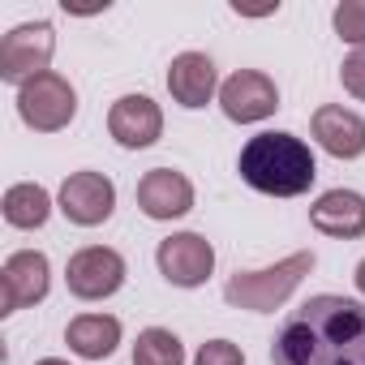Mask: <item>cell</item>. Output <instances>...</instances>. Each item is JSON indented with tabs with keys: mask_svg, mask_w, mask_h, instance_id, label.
Wrapping results in <instances>:
<instances>
[{
	"mask_svg": "<svg viewBox=\"0 0 365 365\" xmlns=\"http://www.w3.org/2000/svg\"><path fill=\"white\" fill-rule=\"evenodd\" d=\"M275 365H365V305L318 292L292 309L271 339Z\"/></svg>",
	"mask_w": 365,
	"mask_h": 365,
	"instance_id": "cell-1",
	"label": "cell"
},
{
	"mask_svg": "<svg viewBox=\"0 0 365 365\" xmlns=\"http://www.w3.org/2000/svg\"><path fill=\"white\" fill-rule=\"evenodd\" d=\"M314 271V250H297L288 258H279L275 267H262V271H237L228 284H224V301L237 305V309H250V314H275L297 288L301 279Z\"/></svg>",
	"mask_w": 365,
	"mask_h": 365,
	"instance_id": "cell-3",
	"label": "cell"
},
{
	"mask_svg": "<svg viewBox=\"0 0 365 365\" xmlns=\"http://www.w3.org/2000/svg\"><path fill=\"white\" fill-rule=\"evenodd\" d=\"M133 365H185V344L163 327H146L133 344Z\"/></svg>",
	"mask_w": 365,
	"mask_h": 365,
	"instance_id": "cell-18",
	"label": "cell"
},
{
	"mask_svg": "<svg viewBox=\"0 0 365 365\" xmlns=\"http://www.w3.org/2000/svg\"><path fill=\"white\" fill-rule=\"evenodd\" d=\"M52 288V262L39 250H18L0 267V314H18L26 305H39Z\"/></svg>",
	"mask_w": 365,
	"mask_h": 365,
	"instance_id": "cell-8",
	"label": "cell"
},
{
	"mask_svg": "<svg viewBox=\"0 0 365 365\" xmlns=\"http://www.w3.org/2000/svg\"><path fill=\"white\" fill-rule=\"evenodd\" d=\"M108 133L125 150H146L163 133V112L150 95H120L108 112Z\"/></svg>",
	"mask_w": 365,
	"mask_h": 365,
	"instance_id": "cell-12",
	"label": "cell"
},
{
	"mask_svg": "<svg viewBox=\"0 0 365 365\" xmlns=\"http://www.w3.org/2000/svg\"><path fill=\"white\" fill-rule=\"evenodd\" d=\"M65 344L82 361H103L120 344V318H112V314H78L65 327Z\"/></svg>",
	"mask_w": 365,
	"mask_h": 365,
	"instance_id": "cell-16",
	"label": "cell"
},
{
	"mask_svg": "<svg viewBox=\"0 0 365 365\" xmlns=\"http://www.w3.org/2000/svg\"><path fill=\"white\" fill-rule=\"evenodd\" d=\"M35 365H69V361H61V356H43V361H35Z\"/></svg>",
	"mask_w": 365,
	"mask_h": 365,
	"instance_id": "cell-23",
	"label": "cell"
},
{
	"mask_svg": "<svg viewBox=\"0 0 365 365\" xmlns=\"http://www.w3.org/2000/svg\"><path fill=\"white\" fill-rule=\"evenodd\" d=\"M0 211H5V224L9 228H43L48 215H52V194L43 185H35V180H18V185L5 190V202H0Z\"/></svg>",
	"mask_w": 365,
	"mask_h": 365,
	"instance_id": "cell-17",
	"label": "cell"
},
{
	"mask_svg": "<svg viewBox=\"0 0 365 365\" xmlns=\"http://www.w3.org/2000/svg\"><path fill=\"white\" fill-rule=\"evenodd\" d=\"M168 91L180 108H207L215 95H220V73H215V61L207 52H180L172 65H168Z\"/></svg>",
	"mask_w": 365,
	"mask_h": 365,
	"instance_id": "cell-13",
	"label": "cell"
},
{
	"mask_svg": "<svg viewBox=\"0 0 365 365\" xmlns=\"http://www.w3.org/2000/svg\"><path fill=\"white\" fill-rule=\"evenodd\" d=\"M356 292H361V297H365V258H361V262H356Z\"/></svg>",
	"mask_w": 365,
	"mask_h": 365,
	"instance_id": "cell-22",
	"label": "cell"
},
{
	"mask_svg": "<svg viewBox=\"0 0 365 365\" xmlns=\"http://www.w3.org/2000/svg\"><path fill=\"white\" fill-rule=\"evenodd\" d=\"M331 26H335V35L344 43L365 48V0H344V5H335Z\"/></svg>",
	"mask_w": 365,
	"mask_h": 365,
	"instance_id": "cell-19",
	"label": "cell"
},
{
	"mask_svg": "<svg viewBox=\"0 0 365 365\" xmlns=\"http://www.w3.org/2000/svg\"><path fill=\"white\" fill-rule=\"evenodd\" d=\"M65 284L78 301H103L112 292H120L125 284V258L108 245H86L69 258L65 267Z\"/></svg>",
	"mask_w": 365,
	"mask_h": 365,
	"instance_id": "cell-9",
	"label": "cell"
},
{
	"mask_svg": "<svg viewBox=\"0 0 365 365\" xmlns=\"http://www.w3.org/2000/svg\"><path fill=\"white\" fill-rule=\"evenodd\" d=\"M309 224L322 237H335V241L365 237V194H356V190H327V194H318V202L309 207Z\"/></svg>",
	"mask_w": 365,
	"mask_h": 365,
	"instance_id": "cell-15",
	"label": "cell"
},
{
	"mask_svg": "<svg viewBox=\"0 0 365 365\" xmlns=\"http://www.w3.org/2000/svg\"><path fill=\"white\" fill-rule=\"evenodd\" d=\"M339 82H344V91H348V95L365 99V48H356V52L339 65Z\"/></svg>",
	"mask_w": 365,
	"mask_h": 365,
	"instance_id": "cell-21",
	"label": "cell"
},
{
	"mask_svg": "<svg viewBox=\"0 0 365 365\" xmlns=\"http://www.w3.org/2000/svg\"><path fill=\"white\" fill-rule=\"evenodd\" d=\"M314 138L335 159H361L365 155V116L344 103H322L314 112Z\"/></svg>",
	"mask_w": 365,
	"mask_h": 365,
	"instance_id": "cell-14",
	"label": "cell"
},
{
	"mask_svg": "<svg viewBox=\"0 0 365 365\" xmlns=\"http://www.w3.org/2000/svg\"><path fill=\"white\" fill-rule=\"evenodd\" d=\"M194 365H245V352L232 339H207L194 356Z\"/></svg>",
	"mask_w": 365,
	"mask_h": 365,
	"instance_id": "cell-20",
	"label": "cell"
},
{
	"mask_svg": "<svg viewBox=\"0 0 365 365\" xmlns=\"http://www.w3.org/2000/svg\"><path fill=\"white\" fill-rule=\"evenodd\" d=\"M52 52H56L52 22H22V26H14L5 35V43H0V78L22 86V82L48 73Z\"/></svg>",
	"mask_w": 365,
	"mask_h": 365,
	"instance_id": "cell-5",
	"label": "cell"
},
{
	"mask_svg": "<svg viewBox=\"0 0 365 365\" xmlns=\"http://www.w3.org/2000/svg\"><path fill=\"white\" fill-rule=\"evenodd\" d=\"M138 207L146 220H180L194 211V180L176 168H150L142 180H138Z\"/></svg>",
	"mask_w": 365,
	"mask_h": 365,
	"instance_id": "cell-11",
	"label": "cell"
},
{
	"mask_svg": "<svg viewBox=\"0 0 365 365\" xmlns=\"http://www.w3.org/2000/svg\"><path fill=\"white\" fill-rule=\"evenodd\" d=\"M61 215L78 228H99L112 220L116 211V185L103 176V172H69L65 185H61V198H56Z\"/></svg>",
	"mask_w": 365,
	"mask_h": 365,
	"instance_id": "cell-7",
	"label": "cell"
},
{
	"mask_svg": "<svg viewBox=\"0 0 365 365\" xmlns=\"http://www.w3.org/2000/svg\"><path fill=\"white\" fill-rule=\"evenodd\" d=\"M18 116L35 133H61V129H69V120L78 116V91H73V82L65 73H56V69L22 82L18 86Z\"/></svg>",
	"mask_w": 365,
	"mask_h": 365,
	"instance_id": "cell-4",
	"label": "cell"
},
{
	"mask_svg": "<svg viewBox=\"0 0 365 365\" xmlns=\"http://www.w3.org/2000/svg\"><path fill=\"white\" fill-rule=\"evenodd\" d=\"M237 172L250 190L267 198H297V194H309L318 163H314V150L297 133L279 129V133H254L241 146Z\"/></svg>",
	"mask_w": 365,
	"mask_h": 365,
	"instance_id": "cell-2",
	"label": "cell"
},
{
	"mask_svg": "<svg viewBox=\"0 0 365 365\" xmlns=\"http://www.w3.org/2000/svg\"><path fill=\"white\" fill-rule=\"evenodd\" d=\"M159 275L176 288H202L215 271V245L198 232H172L155 250Z\"/></svg>",
	"mask_w": 365,
	"mask_h": 365,
	"instance_id": "cell-6",
	"label": "cell"
},
{
	"mask_svg": "<svg viewBox=\"0 0 365 365\" xmlns=\"http://www.w3.org/2000/svg\"><path fill=\"white\" fill-rule=\"evenodd\" d=\"M220 108L228 120L237 125H258L267 116H275L279 108V86L262 73V69H237L224 86H220Z\"/></svg>",
	"mask_w": 365,
	"mask_h": 365,
	"instance_id": "cell-10",
	"label": "cell"
}]
</instances>
